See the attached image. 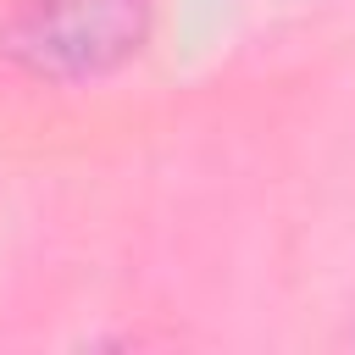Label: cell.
I'll return each instance as SVG.
<instances>
[{
	"label": "cell",
	"mask_w": 355,
	"mask_h": 355,
	"mask_svg": "<svg viewBox=\"0 0 355 355\" xmlns=\"http://www.w3.org/2000/svg\"><path fill=\"white\" fill-rule=\"evenodd\" d=\"M150 0H17L0 28V55L50 89L111 78L144 50Z\"/></svg>",
	"instance_id": "6da1fadb"
}]
</instances>
